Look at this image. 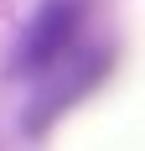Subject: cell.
<instances>
[{
  "instance_id": "cell-1",
  "label": "cell",
  "mask_w": 145,
  "mask_h": 151,
  "mask_svg": "<svg viewBox=\"0 0 145 151\" xmlns=\"http://www.w3.org/2000/svg\"><path fill=\"white\" fill-rule=\"evenodd\" d=\"M68 21H72L68 0H52V11H47V21L36 26V37H31V58H26V63H47V58H52V52H57V31L68 37Z\"/></svg>"
}]
</instances>
